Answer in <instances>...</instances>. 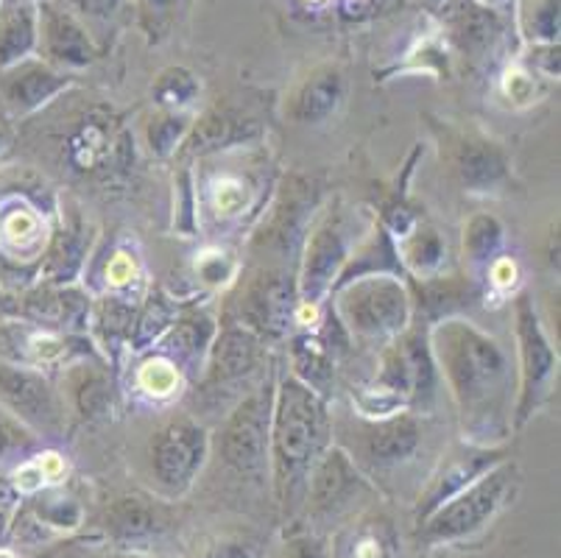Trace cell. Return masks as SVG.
I'll return each mask as SVG.
<instances>
[{
  "instance_id": "6da1fadb",
  "label": "cell",
  "mask_w": 561,
  "mask_h": 558,
  "mask_svg": "<svg viewBox=\"0 0 561 558\" xmlns=\"http://www.w3.org/2000/svg\"><path fill=\"white\" fill-rule=\"evenodd\" d=\"M427 344L456 402L463 442L500 447L514 433L517 406V366L506 346L463 316L433 321Z\"/></svg>"
},
{
  "instance_id": "7a4b0ae2",
  "label": "cell",
  "mask_w": 561,
  "mask_h": 558,
  "mask_svg": "<svg viewBox=\"0 0 561 558\" xmlns=\"http://www.w3.org/2000/svg\"><path fill=\"white\" fill-rule=\"evenodd\" d=\"M333 444V413L328 399L310 391L297 377H279L274 388L268 469L279 511L297 516L305 503L310 469Z\"/></svg>"
},
{
  "instance_id": "3957f363",
  "label": "cell",
  "mask_w": 561,
  "mask_h": 558,
  "mask_svg": "<svg viewBox=\"0 0 561 558\" xmlns=\"http://www.w3.org/2000/svg\"><path fill=\"white\" fill-rule=\"evenodd\" d=\"M330 294V310L350 341L386 346L411 327L413 296L400 274L355 276Z\"/></svg>"
},
{
  "instance_id": "277c9868",
  "label": "cell",
  "mask_w": 561,
  "mask_h": 558,
  "mask_svg": "<svg viewBox=\"0 0 561 558\" xmlns=\"http://www.w3.org/2000/svg\"><path fill=\"white\" fill-rule=\"evenodd\" d=\"M436 386L438 368L427 344V332L405 330L382 346L380 368L360 397V413L366 419H380L427 406L436 397Z\"/></svg>"
},
{
  "instance_id": "5b68a950",
  "label": "cell",
  "mask_w": 561,
  "mask_h": 558,
  "mask_svg": "<svg viewBox=\"0 0 561 558\" xmlns=\"http://www.w3.org/2000/svg\"><path fill=\"white\" fill-rule=\"evenodd\" d=\"M519 472L512 460H503L494 469H489L483 478L467 486L461 494L447 500L442 509L433 511L427 520L420 522V539L425 545H456L467 542L497 520V514L514 500Z\"/></svg>"
},
{
  "instance_id": "8992f818",
  "label": "cell",
  "mask_w": 561,
  "mask_h": 558,
  "mask_svg": "<svg viewBox=\"0 0 561 558\" xmlns=\"http://www.w3.org/2000/svg\"><path fill=\"white\" fill-rule=\"evenodd\" d=\"M514 341H517L514 430H519L548 402L556 386V375H559V352L550 344L530 294H519L514 299Z\"/></svg>"
},
{
  "instance_id": "52a82bcc",
  "label": "cell",
  "mask_w": 561,
  "mask_h": 558,
  "mask_svg": "<svg viewBox=\"0 0 561 558\" xmlns=\"http://www.w3.org/2000/svg\"><path fill=\"white\" fill-rule=\"evenodd\" d=\"M129 129L112 110L84 112L62 140V160L76 176L110 179L124 173L135 157Z\"/></svg>"
},
{
  "instance_id": "ba28073f",
  "label": "cell",
  "mask_w": 561,
  "mask_h": 558,
  "mask_svg": "<svg viewBox=\"0 0 561 558\" xmlns=\"http://www.w3.org/2000/svg\"><path fill=\"white\" fill-rule=\"evenodd\" d=\"M355 243L358 240L352 229V215L346 213L344 204L333 202L319 215V221L310 224L299 252L302 263H299L297 288L302 305H319L324 296H330Z\"/></svg>"
},
{
  "instance_id": "9c48e42d",
  "label": "cell",
  "mask_w": 561,
  "mask_h": 558,
  "mask_svg": "<svg viewBox=\"0 0 561 558\" xmlns=\"http://www.w3.org/2000/svg\"><path fill=\"white\" fill-rule=\"evenodd\" d=\"M277 377L260 383L254 391L238 399V406L221 428V455L227 467L241 478L260 480L268 472V447H272V413Z\"/></svg>"
},
{
  "instance_id": "30bf717a",
  "label": "cell",
  "mask_w": 561,
  "mask_h": 558,
  "mask_svg": "<svg viewBox=\"0 0 561 558\" xmlns=\"http://www.w3.org/2000/svg\"><path fill=\"white\" fill-rule=\"evenodd\" d=\"M0 402L14 419L48 439H62L68 430V406L48 377L34 368L0 363Z\"/></svg>"
},
{
  "instance_id": "8fae6325",
  "label": "cell",
  "mask_w": 561,
  "mask_h": 558,
  "mask_svg": "<svg viewBox=\"0 0 561 558\" xmlns=\"http://www.w3.org/2000/svg\"><path fill=\"white\" fill-rule=\"evenodd\" d=\"M210 455V436L193 419H173L151 442V475L168 494H185Z\"/></svg>"
},
{
  "instance_id": "7c38bea8",
  "label": "cell",
  "mask_w": 561,
  "mask_h": 558,
  "mask_svg": "<svg viewBox=\"0 0 561 558\" xmlns=\"http://www.w3.org/2000/svg\"><path fill=\"white\" fill-rule=\"evenodd\" d=\"M297 274L265 269L254 276L241 296V321L263 341H279L297 324L299 314Z\"/></svg>"
},
{
  "instance_id": "4fadbf2b",
  "label": "cell",
  "mask_w": 561,
  "mask_h": 558,
  "mask_svg": "<svg viewBox=\"0 0 561 558\" xmlns=\"http://www.w3.org/2000/svg\"><path fill=\"white\" fill-rule=\"evenodd\" d=\"M506 458L508 453L503 447H481V444L469 442H463L461 447H453L445 458L438 460L433 475L427 478L425 489L420 491V500H416V525L422 520H427L436 509H442L447 500L461 494L467 486L483 478L489 469L503 464Z\"/></svg>"
},
{
  "instance_id": "5bb4252c",
  "label": "cell",
  "mask_w": 561,
  "mask_h": 558,
  "mask_svg": "<svg viewBox=\"0 0 561 558\" xmlns=\"http://www.w3.org/2000/svg\"><path fill=\"white\" fill-rule=\"evenodd\" d=\"M366 489V478L350 453L330 444L310 469L302 509L316 520H330L350 509V503Z\"/></svg>"
},
{
  "instance_id": "9a60e30c",
  "label": "cell",
  "mask_w": 561,
  "mask_h": 558,
  "mask_svg": "<svg viewBox=\"0 0 561 558\" xmlns=\"http://www.w3.org/2000/svg\"><path fill=\"white\" fill-rule=\"evenodd\" d=\"M422 447V424L411 411H397L380 419L364 417L360 453L371 472H397L408 467Z\"/></svg>"
},
{
  "instance_id": "2e32d148",
  "label": "cell",
  "mask_w": 561,
  "mask_h": 558,
  "mask_svg": "<svg viewBox=\"0 0 561 558\" xmlns=\"http://www.w3.org/2000/svg\"><path fill=\"white\" fill-rule=\"evenodd\" d=\"M450 171L463 191L494 193L512 179V160L503 146L483 135H456L450 146Z\"/></svg>"
},
{
  "instance_id": "e0dca14e",
  "label": "cell",
  "mask_w": 561,
  "mask_h": 558,
  "mask_svg": "<svg viewBox=\"0 0 561 558\" xmlns=\"http://www.w3.org/2000/svg\"><path fill=\"white\" fill-rule=\"evenodd\" d=\"M263 338H257L243 324H229L218 330L210 350H207L204 388L221 391V388L249 380L263 363Z\"/></svg>"
},
{
  "instance_id": "ac0fdd59",
  "label": "cell",
  "mask_w": 561,
  "mask_h": 558,
  "mask_svg": "<svg viewBox=\"0 0 561 558\" xmlns=\"http://www.w3.org/2000/svg\"><path fill=\"white\" fill-rule=\"evenodd\" d=\"M316 209L313 182L302 176H294L285 182L279 191L277 204L272 209V218L263 224V232L257 235V243L265 249H277L283 254L302 252L305 235L310 229V218Z\"/></svg>"
},
{
  "instance_id": "d6986e66",
  "label": "cell",
  "mask_w": 561,
  "mask_h": 558,
  "mask_svg": "<svg viewBox=\"0 0 561 558\" xmlns=\"http://www.w3.org/2000/svg\"><path fill=\"white\" fill-rule=\"evenodd\" d=\"M442 23L458 54L483 61L503 39V20L481 0H442Z\"/></svg>"
},
{
  "instance_id": "ffe728a7",
  "label": "cell",
  "mask_w": 561,
  "mask_h": 558,
  "mask_svg": "<svg viewBox=\"0 0 561 558\" xmlns=\"http://www.w3.org/2000/svg\"><path fill=\"white\" fill-rule=\"evenodd\" d=\"M346 99V81L335 65L310 70L288 99V117L299 126H321L341 110Z\"/></svg>"
},
{
  "instance_id": "44dd1931",
  "label": "cell",
  "mask_w": 561,
  "mask_h": 558,
  "mask_svg": "<svg viewBox=\"0 0 561 558\" xmlns=\"http://www.w3.org/2000/svg\"><path fill=\"white\" fill-rule=\"evenodd\" d=\"M39 37L50 59L65 68H87L99 59L93 37L68 9L39 3Z\"/></svg>"
},
{
  "instance_id": "7402d4cb",
  "label": "cell",
  "mask_w": 561,
  "mask_h": 558,
  "mask_svg": "<svg viewBox=\"0 0 561 558\" xmlns=\"http://www.w3.org/2000/svg\"><path fill=\"white\" fill-rule=\"evenodd\" d=\"M168 531V520L160 505L142 498H121L106 511V534L117 547L146 553Z\"/></svg>"
},
{
  "instance_id": "603a6c76",
  "label": "cell",
  "mask_w": 561,
  "mask_h": 558,
  "mask_svg": "<svg viewBox=\"0 0 561 558\" xmlns=\"http://www.w3.org/2000/svg\"><path fill=\"white\" fill-rule=\"evenodd\" d=\"M65 388H68V399L76 417L84 419V422H106L115 413L117 388L104 363L81 361L70 366Z\"/></svg>"
},
{
  "instance_id": "cb8c5ba5",
  "label": "cell",
  "mask_w": 561,
  "mask_h": 558,
  "mask_svg": "<svg viewBox=\"0 0 561 558\" xmlns=\"http://www.w3.org/2000/svg\"><path fill=\"white\" fill-rule=\"evenodd\" d=\"M68 87L70 79L65 73L54 70L50 65H43V61L25 59L7 70L3 95L18 112H34L54 101L56 95H62Z\"/></svg>"
},
{
  "instance_id": "d4e9b609",
  "label": "cell",
  "mask_w": 561,
  "mask_h": 558,
  "mask_svg": "<svg viewBox=\"0 0 561 558\" xmlns=\"http://www.w3.org/2000/svg\"><path fill=\"white\" fill-rule=\"evenodd\" d=\"M90 296L81 294L70 285H50V288L37 291L28 299V316L39 327H56L62 332H81L90 324Z\"/></svg>"
},
{
  "instance_id": "484cf974",
  "label": "cell",
  "mask_w": 561,
  "mask_h": 558,
  "mask_svg": "<svg viewBox=\"0 0 561 558\" xmlns=\"http://www.w3.org/2000/svg\"><path fill=\"white\" fill-rule=\"evenodd\" d=\"M216 332V321L210 316L193 310V314H180V319L173 321L168 335L157 346H162L165 363H171L180 372H187V368L202 366Z\"/></svg>"
},
{
  "instance_id": "4316f807",
  "label": "cell",
  "mask_w": 561,
  "mask_h": 558,
  "mask_svg": "<svg viewBox=\"0 0 561 558\" xmlns=\"http://www.w3.org/2000/svg\"><path fill=\"white\" fill-rule=\"evenodd\" d=\"M254 137H257L254 123L241 121V117L227 110H210L193 123L185 143H182V151L193 153V157H204V153H218L224 148L243 146Z\"/></svg>"
},
{
  "instance_id": "83f0119b",
  "label": "cell",
  "mask_w": 561,
  "mask_h": 558,
  "mask_svg": "<svg viewBox=\"0 0 561 558\" xmlns=\"http://www.w3.org/2000/svg\"><path fill=\"white\" fill-rule=\"evenodd\" d=\"M290 357V377H297L302 386L316 391L319 397L330 399L335 386V361L333 350L324 344V338L299 332L290 338L288 346Z\"/></svg>"
},
{
  "instance_id": "f1b7e54d",
  "label": "cell",
  "mask_w": 561,
  "mask_h": 558,
  "mask_svg": "<svg viewBox=\"0 0 561 558\" xmlns=\"http://www.w3.org/2000/svg\"><path fill=\"white\" fill-rule=\"evenodd\" d=\"M39 45V7H0V68L9 70L32 59Z\"/></svg>"
},
{
  "instance_id": "f546056e",
  "label": "cell",
  "mask_w": 561,
  "mask_h": 558,
  "mask_svg": "<svg viewBox=\"0 0 561 558\" xmlns=\"http://www.w3.org/2000/svg\"><path fill=\"white\" fill-rule=\"evenodd\" d=\"M335 558H402L400 534L386 516H364L344 531Z\"/></svg>"
},
{
  "instance_id": "4dcf8cb0",
  "label": "cell",
  "mask_w": 561,
  "mask_h": 558,
  "mask_svg": "<svg viewBox=\"0 0 561 558\" xmlns=\"http://www.w3.org/2000/svg\"><path fill=\"white\" fill-rule=\"evenodd\" d=\"M506 229L492 213H476L463 227V263L476 276H486L503 254Z\"/></svg>"
},
{
  "instance_id": "1f68e13d",
  "label": "cell",
  "mask_w": 561,
  "mask_h": 558,
  "mask_svg": "<svg viewBox=\"0 0 561 558\" xmlns=\"http://www.w3.org/2000/svg\"><path fill=\"white\" fill-rule=\"evenodd\" d=\"M180 319V305L165 294V291H151L146 296L140 307H137L135 321H131L129 341H126V350L131 352H146L154 350L162 338L168 335V330L173 327V321Z\"/></svg>"
},
{
  "instance_id": "d6a6232c",
  "label": "cell",
  "mask_w": 561,
  "mask_h": 558,
  "mask_svg": "<svg viewBox=\"0 0 561 558\" xmlns=\"http://www.w3.org/2000/svg\"><path fill=\"white\" fill-rule=\"evenodd\" d=\"M397 254H400L402 271H411L413 276L427 280V276H436L445 265L447 246L431 224L420 221L411 232L397 240Z\"/></svg>"
},
{
  "instance_id": "836d02e7",
  "label": "cell",
  "mask_w": 561,
  "mask_h": 558,
  "mask_svg": "<svg viewBox=\"0 0 561 558\" xmlns=\"http://www.w3.org/2000/svg\"><path fill=\"white\" fill-rule=\"evenodd\" d=\"M420 305L425 307L433 321L461 316L472 299H478V288L469 283V276H427L422 280Z\"/></svg>"
},
{
  "instance_id": "e575fe53",
  "label": "cell",
  "mask_w": 561,
  "mask_h": 558,
  "mask_svg": "<svg viewBox=\"0 0 561 558\" xmlns=\"http://www.w3.org/2000/svg\"><path fill=\"white\" fill-rule=\"evenodd\" d=\"M87 258V240L81 224H65V229L56 235L48 249V263H45V276L50 285L73 283Z\"/></svg>"
},
{
  "instance_id": "d590c367",
  "label": "cell",
  "mask_w": 561,
  "mask_h": 558,
  "mask_svg": "<svg viewBox=\"0 0 561 558\" xmlns=\"http://www.w3.org/2000/svg\"><path fill=\"white\" fill-rule=\"evenodd\" d=\"M137 305L124 299V296H106L95 310H90V321L95 327V335L101 338L106 352L115 355L117 350H124L129 341L131 321H135Z\"/></svg>"
},
{
  "instance_id": "8d00e7d4",
  "label": "cell",
  "mask_w": 561,
  "mask_h": 558,
  "mask_svg": "<svg viewBox=\"0 0 561 558\" xmlns=\"http://www.w3.org/2000/svg\"><path fill=\"white\" fill-rule=\"evenodd\" d=\"M202 95V81L193 70L182 68V65H171V68L160 70L151 87V99L162 112H187Z\"/></svg>"
},
{
  "instance_id": "74e56055",
  "label": "cell",
  "mask_w": 561,
  "mask_h": 558,
  "mask_svg": "<svg viewBox=\"0 0 561 558\" xmlns=\"http://www.w3.org/2000/svg\"><path fill=\"white\" fill-rule=\"evenodd\" d=\"M519 31L530 45H559L561 0H523Z\"/></svg>"
},
{
  "instance_id": "f35d334b",
  "label": "cell",
  "mask_w": 561,
  "mask_h": 558,
  "mask_svg": "<svg viewBox=\"0 0 561 558\" xmlns=\"http://www.w3.org/2000/svg\"><path fill=\"white\" fill-rule=\"evenodd\" d=\"M191 126L193 121L187 117V112L160 110V115L151 117L149 132H146L151 153H157V157H171V153H176V148H182V143H185Z\"/></svg>"
},
{
  "instance_id": "ab89813d",
  "label": "cell",
  "mask_w": 561,
  "mask_h": 558,
  "mask_svg": "<svg viewBox=\"0 0 561 558\" xmlns=\"http://www.w3.org/2000/svg\"><path fill=\"white\" fill-rule=\"evenodd\" d=\"M34 516L50 531H76L84 514H81V505L65 491H45V494H37Z\"/></svg>"
},
{
  "instance_id": "60d3db41",
  "label": "cell",
  "mask_w": 561,
  "mask_h": 558,
  "mask_svg": "<svg viewBox=\"0 0 561 558\" xmlns=\"http://www.w3.org/2000/svg\"><path fill=\"white\" fill-rule=\"evenodd\" d=\"M180 7H182V0H137L142 23H146V29H149L151 34L165 29Z\"/></svg>"
},
{
  "instance_id": "b9f144b4",
  "label": "cell",
  "mask_w": 561,
  "mask_h": 558,
  "mask_svg": "<svg viewBox=\"0 0 561 558\" xmlns=\"http://www.w3.org/2000/svg\"><path fill=\"white\" fill-rule=\"evenodd\" d=\"M530 68H537L548 81H559V45H534Z\"/></svg>"
},
{
  "instance_id": "7bdbcfd3",
  "label": "cell",
  "mask_w": 561,
  "mask_h": 558,
  "mask_svg": "<svg viewBox=\"0 0 561 558\" xmlns=\"http://www.w3.org/2000/svg\"><path fill=\"white\" fill-rule=\"evenodd\" d=\"M70 3L87 20H112L126 0H70Z\"/></svg>"
},
{
  "instance_id": "ee69618b",
  "label": "cell",
  "mask_w": 561,
  "mask_h": 558,
  "mask_svg": "<svg viewBox=\"0 0 561 558\" xmlns=\"http://www.w3.org/2000/svg\"><path fill=\"white\" fill-rule=\"evenodd\" d=\"M28 444H32V439L25 436L23 428H18V424L0 417V458L18 453V449L28 447Z\"/></svg>"
},
{
  "instance_id": "f6af8a7d",
  "label": "cell",
  "mask_w": 561,
  "mask_h": 558,
  "mask_svg": "<svg viewBox=\"0 0 561 558\" xmlns=\"http://www.w3.org/2000/svg\"><path fill=\"white\" fill-rule=\"evenodd\" d=\"M198 558H257V553L247 542H221V545L204 550Z\"/></svg>"
},
{
  "instance_id": "bcb514c9",
  "label": "cell",
  "mask_w": 561,
  "mask_h": 558,
  "mask_svg": "<svg viewBox=\"0 0 561 558\" xmlns=\"http://www.w3.org/2000/svg\"><path fill=\"white\" fill-rule=\"evenodd\" d=\"M290 558H328V550L313 536H302L290 545Z\"/></svg>"
},
{
  "instance_id": "7dc6e473",
  "label": "cell",
  "mask_w": 561,
  "mask_h": 558,
  "mask_svg": "<svg viewBox=\"0 0 561 558\" xmlns=\"http://www.w3.org/2000/svg\"><path fill=\"white\" fill-rule=\"evenodd\" d=\"M481 3H486V7H503V3H512V0H481Z\"/></svg>"
},
{
  "instance_id": "c3c4849f",
  "label": "cell",
  "mask_w": 561,
  "mask_h": 558,
  "mask_svg": "<svg viewBox=\"0 0 561 558\" xmlns=\"http://www.w3.org/2000/svg\"><path fill=\"white\" fill-rule=\"evenodd\" d=\"M131 558H162V556H154V553H131Z\"/></svg>"
},
{
  "instance_id": "681fc988",
  "label": "cell",
  "mask_w": 561,
  "mask_h": 558,
  "mask_svg": "<svg viewBox=\"0 0 561 558\" xmlns=\"http://www.w3.org/2000/svg\"><path fill=\"white\" fill-rule=\"evenodd\" d=\"M0 146H3V132H0Z\"/></svg>"
},
{
  "instance_id": "f907efd6",
  "label": "cell",
  "mask_w": 561,
  "mask_h": 558,
  "mask_svg": "<svg viewBox=\"0 0 561 558\" xmlns=\"http://www.w3.org/2000/svg\"><path fill=\"white\" fill-rule=\"evenodd\" d=\"M0 7H3V3H0Z\"/></svg>"
}]
</instances>
